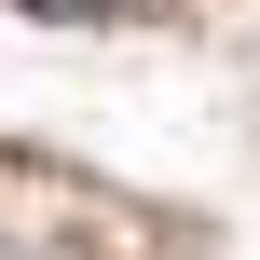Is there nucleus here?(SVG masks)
<instances>
[{
	"mask_svg": "<svg viewBox=\"0 0 260 260\" xmlns=\"http://www.w3.org/2000/svg\"><path fill=\"white\" fill-rule=\"evenodd\" d=\"M27 14H123V0H27Z\"/></svg>",
	"mask_w": 260,
	"mask_h": 260,
	"instance_id": "obj_1",
	"label": "nucleus"
}]
</instances>
